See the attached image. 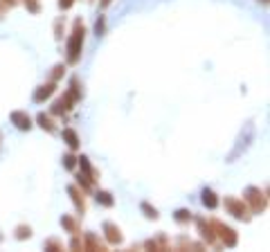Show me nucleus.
I'll list each match as a JSON object with an SVG mask.
<instances>
[{
  "label": "nucleus",
  "mask_w": 270,
  "mask_h": 252,
  "mask_svg": "<svg viewBox=\"0 0 270 252\" xmlns=\"http://www.w3.org/2000/svg\"><path fill=\"white\" fill-rule=\"evenodd\" d=\"M81 39H84V27H77L75 36H72L70 41V61H77V56H79V45H81Z\"/></svg>",
  "instance_id": "f257e3e1"
},
{
  "label": "nucleus",
  "mask_w": 270,
  "mask_h": 252,
  "mask_svg": "<svg viewBox=\"0 0 270 252\" xmlns=\"http://www.w3.org/2000/svg\"><path fill=\"white\" fill-rule=\"evenodd\" d=\"M65 140H68V144H70L72 146V149H75V146H77V135H75V131H65Z\"/></svg>",
  "instance_id": "6e6552de"
},
{
  "label": "nucleus",
  "mask_w": 270,
  "mask_h": 252,
  "mask_svg": "<svg viewBox=\"0 0 270 252\" xmlns=\"http://www.w3.org/2000/svg\"><path fill=\"white\" fill-rule=\"evenodd\" d=\"M203 203L210 205V207H216V198H214V194L207 192V189H205V192H203Z\"/></svg>",
  "instance_id": "39448f33"
},
{
  "label": "nucleus",
  "mask_w": 270,
  "mask_h": 252,
  "mask_svg": "<svg viewBox=\"0 0 270 252\" xmlns=\"http://www.w3.org/2000/svg\"><path fill=\"white\" fill-rule=\"evenodd\" d=\"M32 232H29V228H20L18 230V239H25V236H29Z\"/></svg>",
  "instance_id": "9b49d317"
},
{
  "label": "nucleus",
  "mask_w": 270,
  "mask_h": 252,
  "mask_svg": "<svg viewBox=\"0 0 270 252\" xmlns=\"http://www.w3.org/2000/svg\"><path fill=\"white\" fill-rule=\"evenodd\" d=\"M52 90H54V86H43L39 92H36V102H41V99H43V97H50V94H52Z\"/></svg>",
  "instance_id": "423d86ee"
},
{
  "label": "nucleus",
  "mask_w": 270,
  "mask_h": 252,
  "mask_svg": "<svg viewBox=\"0 0 270 252\" xmlns=\"http://www.w3.org/2000/svg\"><path fill=\"white\" fill-rule=\"evenodd\" d=\"M39 122H41V126L43 129H48V131H52V124H50V119L45 117V115H39Z\"/></svg>",
  "instance_id": "1a4fd4ad"
},
{
  "label": "nucleus",
  "mask_w": 270,
  "mask_h": 252,
  "mask_svg": "<svg viewBox=\"0 0 270 252\" xmlns=\"http://www.w3.org/2000/svg\"><path fill=\"white\" fill-rule=\"evenodd\" d=\"M221 234H223V239H225L227 245H234V243H237V236L232 234L230 228H223V225H221Z\"/></svg>",
  "instance_id": "20e7f679"
},
{
  "label": "nucleus",
  "mask_w": 270,
  "mask_h": 252,
  "mask_svg": "<svg viewBox=\"0 0 270 252\" xmlns=\"http://www.w3.org/2000/svg\"><path fill=\"white\" fill-rule=\"evenodd\" d=\"M12 119L16 122L18 129H29V126H32V124H29V117H27L25 113H14V115H12Z\"/></svg>",
  "instance_id": "f03ea898"
},
{
  "label": "nucleus",
  "mask_w": 270,
  "mask_h": 252,
  "mask_svg": "<svg viewBox=\"0 0 270 252\" xmlns=\"http://www.w3.org/2000/svg\"><path fill=\"white\" fill-rule=\"evenodd\" d=\"M97 201H99L102 205H106V207H108V205H113V198H111V194H108V192H99V194H97Z\"/></svg>",
  "instance_id": "0eeeda50"
},
{
  "label": "nucleus",
  "mask_w": 270,
  "mask_h": 252,
  "mask_svg": "<svg viewBox=\"0 0 270 252\" xmlns=\"http://www.w3.org/2000/svg\"><path fill=\"white\" fill-rule=\"evenodd\" d=\"M142 209H144V212H149V214H147L149 218H158V212H155V209H151L149 205H142Z\"/></svg>",
  "instance_id": "9d476101"
},
{
  "label": "nucleus",
  "mask_w": 270,
  "mask_h": 252,
  "mask_svg": "<svg viewBox=\"0 0 270 252\" xmlns=\"http://www.w3.org/2000/svg\"><path fill=\"white\" fill-rule=\"evenodd\" d=\"M106 232H108V239H111L113 243H117V241L122 239V234H119V230H117L113 223H106Z\"/></svg>",
  "instance_id": "7ed1b4c3"
}]
</instances>
